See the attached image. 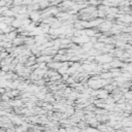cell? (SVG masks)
Masks as SVG:
<instances>
[{
  "label": "cell",
  "mask_w": 132,
  "mask_h": 132,
  "mask_svg": "<svg viewBox=\"0 0 132 132\" xmlns=\"http://www.w3.org/2000/svg\"><path fill=\"white\" fill-rule=\"evenodd\" d=\"M87 131H88V132H96V130H95V129H88Z\"/></svg>",
  "instance_id": "cell-2"
},
{
  "label": "cell",
  "mask_w": 132,
  "mask_h": 132,
  "mask_svg": "<svg viewBox=\"0 0 132 132\" xmlns=\"http://www.w3.org/2000/svg\"><path fill=\"white\" fill-rule=\"evenodd\" d=\"M31 19L34 20V21H37L38 19H39V13H37V12L31 13Z\"/></svg>",
  "instance_id": "cell-1"
}]
</instances>
